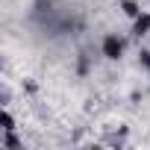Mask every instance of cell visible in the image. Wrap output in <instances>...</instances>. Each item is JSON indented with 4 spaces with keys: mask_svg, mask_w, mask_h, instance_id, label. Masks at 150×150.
<instances>
[{
    "mask_svg": "<svg viewBox=\"0 0 150 150\" xmlns=\"http://www.w3.org/2000/svg\"><path fill=\"white\" fill-rule=\"evenodd\" d=\"M141 65L150 71V53H147V50H141Z\"/></svg>",
    "mask_w": 150,
    "mask_h": 150,
    "instance_id": "5b68a950",
    "label": "cell"
},
{
    "mask_svg": "<svg viewBox=\"0 0 150 150\" xmlns=\"http://www.w3.org/2000/svg\"><path fill=\"white\" fill-rule=\"evenodd\" d=\"M100 47H103V56L106 59H121V53H124V41L118 35H106Z\"/></svg>",
    "mask_w": 150,
    "mask_h": 150,
    "instance_id": "6da1fadb",
    "label": "cell"
},
{
    "mask_svg": "<svg viewBox=\"0 0 150 150\" xmlns=\"http://www.w3.org/2000/svg\"><path fill=\"white\" fill-rule=\"evenodd\" d=\"M147 33H150V15H138L135 24H132V35L141 38V35H147Z\"/></svg>",
    "mask_w": 150,
    "mask_h": 150,
    "instance_id": "7a4b0ae2",
    "label": "cell"
},
{
    "mask_svg": "<svg viewBox=\"0 0 150 150\" xmlns=\"http://www.w3.org/2000/svg\"><path fill=\"white\" fill-rule=\"evenodd\" d=\"M121 9H124V15H129V18H138V15H141V12H138V6H135V0H124Z\"/></svg>",
    "mask_w": 150,
    "mask_h": 150,
    "instance_id": "3957f363",
    "label": "cell"
},
{
    "mask_svg": "<svg viewBox=\"0 0 150 150\" xmlns=\"http://www.w3.org/2000/svg\"><path fill=\"white\" fill-rule=\"evenodd\" d=\"M12 129H15V121L9 112H3V132H12Z\"/></svg>",
    "mask_w": 150,
    "mask_h": 150,
    "instance_id": "277c9868",
    "label": "cell"
}]
</instances>
